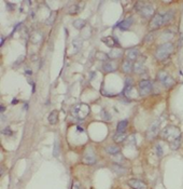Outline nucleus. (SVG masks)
<instances>
[{
    "label": "nucleus",
    "instance_id": "obj_1",
    "mask_svg": "<svg viewBox=\"0 0 183 189\" xmlns=\"http://www.w3.org/2000/svg\"><path fill=\"white\" fill-rule=\"evenodd\" d=\"M173 52V44L170 42H166L164 44L159 46V49L155 52V57L159 60V61H163L167 57L170 56V54Z\"/></svg>",
    "mask_w": 183,
    "mask_h": 189
},
{
    "label": "nucleus",
    "instance_id": "obj_2",
    "mask_svg": "<svg viewBox=\"0 0 183 189\" xmlns=\"http://www.w3.org/2000/svg\"><path fill=\"white\" fill-rule=\"evenodd\" d=\"M89 111H91V109H89V106H88V105L80 103L73 107V109H72V116L75 117L77 119L82 120V119H84V118L87 117L88 114H89Z\"/></svg>",
    "mask_w": 183,
    "mask_h": 189
},
{
    "label": "nucleus",
    "instance_id": "obj_3",
    "mask_svg": "<svg viewBox=\"0 0 183 189\" xmlns=\"http://www.w3.org/2000/svg\"><path fill=\"white\" fill-rule=\"evenodd\" d=\"M162 136L164 139H167L168 142H173L175 139H177L178 137L181 136V132L180 130L176 126H173V125H169L167 128H165L163 130V133H162Z\"/></svg>",
    "mask_w": 183,
    "mask_h": 189
},
{
    "label": "nucleus",
    "instance_id": "obj_4",
    "mask_svg": "<svg viewBox=\"0 0 183 189\" xmlns=\"http://www.w3.org/2000/svg\"><path fill=\"white\" fill-rule=\"evenodd\" d=\"M157 78H159V82H161L165 88H171V86L175 84L173 79L165 72H159V75H157Z\"/></svg>",
    "mask_w": 183,
    "mask_h": 189
},
{
    "label": "nucleus",
    "instance_id": "obj_5",
    "mask_svg": "<svg viewBox=\"0 0 183 189\" xmlns=\"http://www.w3.org/2000/svg\"><path fill=\"white\" fill-rule=\"evenodd\" d=\"M159 120H155L151 124V126L149 128L147 131V138L148 139H153L155 136L159 133Z\"/></svg>",
    "mask_w": 183,
    "mask_h": 189
},
{
    "label": "nucleus",
    "instance_id": "obj_6",
    "mask_svg": "<svg viewBox=\"0 0 183 189\" xmlns=\"http://www.w3.org/2000/svg\"><path fill=\"white\" fill-rule=\"evenodd\" d=\"M139 91L141 95H148L152 91V83L149 80H142L139 82Z\"/></svg>",
    "mask_w": 183,
    "mask_h": 189
},
{
    "label": "nucleus",
    "instance_id": "obj_7",
    "mask_svg": "<svg viewBox=\"0 0 183 189\" xmlns=\"http://www.w3.org/2000/svg\"><path fill=\"white\" fill-rule=\"evenodd\" d=\"M163 14L162 13H157L153 16V18L151 20V23H150V29L154 30V29L159 28L161 26H163Z\"/></svg>",
    "mask_w": 183,
    "mask_h": 189
},
{
    "label": "nucleus",
    "instance_id": "obj_8",
    "mask_svg": "<svg viewBox=\"0 0 183 189\" xmlns=\"http://www.w3.org/2000/svg\"><path fill=\"white\" fill-rule=\"evenodd\" d=\"M83 162L85 164H94L96 162V157L92 149H88L85 152L84 157H83Z\"/></svg>",
    "mask_w": 183,
    "mask_h": 189
},
{
    "label": "nucleus",
    "instance_id": "obj_9",
    "mask_svg": "<svg viewBox=\"0 0 183 189\" xmlns=\"http://www.w3.org/2000/svg\"><path fill=\"white\" fill-rule=\"evenodd\" d=\"M140 13L143 18H151L154 14V8L152 7V6H150V4H145L143 8L141 9Z\"/></svg>",
    "mask_w": 183,
    "mask_h": 189
},
{
    "label": "nucleus",
    "instance_id": "obj_10",
    "mask_svg": "<svg viewBox=\"0 0 183 189\" xmlns=\"http://www.w3.org/2000/svg\"><path fill=\"white\" fill-rule=\"evenodd\" d=\"M128 185L134 189H148V186L139 179H130V181H128Z\"/></svg>",
    "mask_w": 183,
    "mask_h": 189
},
{
    "label": "nucleus",
    "instance_id": "obj_11",
    "mask_svg": "<svg viewBox=\"0 0 183 189\" xmlns=\"http://www.w3.org/2000/svg\"><path fill=\"white\" fill-rule=\"evenodd\" d=\"M102 68H103V70L106 72H112L116 70L117 65H116V63H114V62H112V61H107L103 63Z\"/></svg>",
    "mask_w": 183,
    "mask_h": 189
},
{
    "label": "nucleus",
    "instance_id": "obj_12",
    "mask_svg": "<svg viewBox=\"0 0 183 189\" xmlns=\"http://www.w3.org/2000/svg\"><path fill=\"white\" fill-rule=\"evenodd\" d=\"M139 55V51L137 48H133V49H128L126 51V57L128 61H135Z\"/></svg>",
    "mask_w": 183,
    "mask_h": 189
},
{
    "label": "nucleus",
    "instance_id": "obj_13",
    "mask_svg": "<svg viewBox=\"0 0 183 189\" xmlns=\"http://www.w3.org/2000/svg\"><path fill=\"white\" fill-rule=\"evenodd\" d=\"M102 42L105 43L106 46H110V48H113V46H119V43H117V40L115 38H113L111 36L105 37L102 38Z\"/></svg>",
    "mask_w": 183,
    "mask_h": 189
},
{
    "label": "nucleus",
    "instance_id": "obj_14",
    "mask_svg": "<svg viewBox=\"0 0 183 189\" xmlns=\"http://www.w3.org/2000/svg\"><path fill=\"white\" fill-rule=\"evenodd\" d=\"M131 24H133V20H131V18H126V20L122 21L121 23H119V25L117 26H119V28H120L121 30H127V29L131 26Z\"/></svg>",
    "mask_w": 183,
    "mask_h": 189
},
{
    "label": "nucleus",
    "instance_id": "obj_15",
    "mask_svg": "<svg viewBox=\"0 0 183 189\" xmlns=\"http://www.w3.org/2000/svg\"><path fill=\"white\" fill-rule=\"evenodd\" d=\"M133 69H134V65H133L131 61H128V60L124 61L123 65H122V70H123L124 72H126V74H129V72H131Z\"/></svg>",
    "mask_w": 183,
    "mask_h": 189
},
{
    "label": "nucleus",
    "instance_id": "obj_16",
    "mask_svg": "<svg viewBox=\"0 0 183 189\" xmlns=\"http://www.w3.org/2000/svg\"><path fill=\"white\" fill-rule=\"evenodd\" d=\"M30 41L32 43H40L42 41V34L41 32H32L30 36Z\"/></svg>",
    "mask_w": 183,
    "mask_h": 189
},
{
    "label": "nucleus",
    "instance_id": "obj_17",
    "mask_svg": "<svg viewBox=\"0 0 183 189\" xmlns=\"http://www.w3.org/2000/svg\"><path fill=\"white\" fill-rule=\"evenodd\" d=\"M173 18V11H168V12H166L163 14V24L166 25V24H168L169 22L171 21Z\"/></svg>",
    "mask_w": 183,
    "mask_h": 189
},
{
    "label": "nucleus",
    "instance_id": "obj_18",
    "mask_svg": "<svg viewBox=\"0 0 183 189\" xmlns=\"http://www.w3.org/2000/svg\"><path fill=\"white\" fill-rule=\"evenodd\" d=\"M126 134L125 133H120L117 132L116 134H114L113 135V141L115 142V143H122V142H124L125 139H126Z\"/></svg>",
    "mask_w": 183,
    "mask_h": 189
},
{
    "label": "nucleus",
    "instance_id": "obj_19",
    "mask_svg": "<svg viewBox=\"0 0 183 189\" xmlns=\"http://www.w3.org/2000/svg\"><path fill=\"white\" fill-rule=\"evenodd\" d=\"M122 55H123V51L119 50V49H114V50L110 51V53L108 54V56L111 57V58H114V60L120 58Z\"/></svg>",
    "mask_w": 183,
    "mask_h": 189
},
{
    "label": "nucleus",
    "instance_id": "obj_20",
    "mask_svg": "<svg viewBox=\"0 0 183 189\" xmlns=\"http://www.w3.org/2000/svg\"><path fill=\"white\" fill-rule=\"evenodd\" d=\"M58 121V112L57 111H52L49 116V122L51 124H56Z\"/></svg>",
    "mask_w": 183,
    "mask_h": 189
},
{
    "label": "nucleus",
    "instance_id": "obj_21",
    "mask_svg": "<svg viewBox=\"0 0 183 189\" xmlns=\"http://www.w3.org/2000/svg\"><path fill=\"white\" fill-rule=\"evenodd\" d=\"M86 25V23H85L84 20H82V18H78L75 21L73 22V26L74 28L77 29H83Z\"/></svg>",
    "mask_w": 183,
    "mask_h": 189
},
{
    "label": "nucleus",
    "instance_id": "obj_22",
    "mask_svg": "<svg viewBox=\"0 0 183 189\" xmlns=\"http://www.w3.org/2000/svg\"><path fill=\"white\" fill-rule=\"evenodd\" d=\"M127 125H128V121L127 120H123V121H120L117 123V132L120 133H124V131L126 130Z\"/></svg>",
    "mask_w": 183,
    "mask_h": 189
},
{
    "label": "nucleus",
    "instance_id": "obj_23",
    "mask_svg": "<svg viewBox=\"0 0 183 189\" xmlns=\"http://www.w3.org/2000/svg\"><path fill=\"white\" fill-rule=\"evenodd\" d=\"M80 11H81L80 4H73V6H71V7L69 8L68 13H69V14H78Z\"/></svg>",
    "mask_w": 183,
    "mask_h": 189
},
{
    "label": "nucleus",
    "instance_id": "obj_24",
    "mask_svg": "<svg viewBox=\"0 0 183 189\" xmlns=\"http://www.w3.org/2000/svg\"><path fill=\"white\" fill-rule=\"evenodd\" d=\"M107 152L110 153V155H117V153L120 152V147L119 146H115V145H113V146H109L107 148Z\"/></svg>",
    "mask_w": 183,
    "mask_h": 189
},
{
    "label": "nucleus",
    "instance_id": "obj_25",
    "mask_svg": "<svg viewBox=\"0 0 183 189\" xmlns=\"http://www.w3.org/2000/svg\"><path fill=\"white\" fill-rule=\"evenodd\" d=\"M180 144H181V136L178 137L177 139H175V141H173V142L170 143V148H171L173 150H177L180 147Z\"/></svg>",
    "mask_w": 183,
    "mask_h": 189
},
{
    "label": "nucleus",
    "instance_id": "obj_26",
    "mask_svg": "<svg viewBox=\"0 0 183 189\" xmlns=\"http://www.w3.org/2000/svg\"><path fill=\"white\" fill-rule=\"evenodd\" d=\"M112 169L116 172V173H117V174H125L126 171H127V169L123 168V167H120V165H117V164L113 165Z\"/></svg>",
    "mask_w": 183,
    "mask_h": 189
},
{
    "label": "nucleus",
    "instance_id": "obj_27",
    "mask_svg": "<svg viewBox=\"0 0 183 189\" xmlns=\"http://www.w3.org/2000/svg\"><path fill=\"white\" fill-rule=\"evenodd\" d=\"M108 57L109 56H108L106 53H103V52H97V53H96V58H97V60H100V61H103V62L109 61Z\"/></svg>",
    "mask_w": 183,
    "mask_h": 189
},
{
    "label": "nucleus",
    "instance_id": "obj_28",
    "mask_svg": "<svg viewBox=\"0 0 183 189\" xmlns=\"http://www.w3.org/2000/svg\"><path fill=\"white\" fill-rule=\"evenodd\" d=\"M134 70H135V72H137V74L142 72H143V64L140 63V62H137V63L134 65Z\"/></svg>",
    "mask_w": 183,
    "mask_h": 189
},
{
    "label": "nucleus",
    "instance_id": "obj_29",
    "mask_svg": "<svg viewBox=\"0 0 183 189\" xmlns=\"http://www.w3.org/2000/svg\"><path fill=\"white\" fill-rule=\"evenodd\" d=\"M155 152H156V156L159 158H162L163 155H164V150H163L162 146L159 145V144H157L156 146H155Z\"/></svg>",
    "mask_w": 183,
    "mask_h": 189
},
{
    "label": "nucleus",
    "instance_id": "obj_30",
    "mask_svg": "<svg viewBox=\"0 0 183 189\" xmlns=\"http://www.w3.org/2000/svg\"><path fill=\"white\" fill-rule=\"evenodd\" d=\"M53 155L55 156V157H58V155H59V144H58V141H55V144H54Z\"/></svg>",
    "mask_w": 183,
    "mask_h": 189
},
{
    "label": "nucleus",
    "instance_id": "obj_31",
    "mask_svg": "<svg viewBox=\"0 0 183 189\" xmlns=\"http://www.w3.org/2000/svg\"><path fill=\"white\" fill-rule=\"evenodd\" d=\"M101 117H102L103 120H107V121H110V120H111V116H110V114L107 110H105V109L101 111Z\"/></svg>",
    "mask_w": 183,
    "mask_h": 189
},
{
    "label": "nucleus",
    "instance_id": "obj_32",
    "mask_svg": "<svg viewBox=\"0 0 183 189\" xmlns=\"http://www.w3.org/2000/svg\"><path fill=\"white\" fill-rule=\"evenodd\" d=\"M2 134H3V135L11 136L13 134V132H12V130H11L10 128H4L3 130H2Z\"/></svg>",
    "mask_w": 183,
    "mask_h": 189
},
{
    "label": "nucleus",
    "instance_id": "obj_33",
    "mask_svg": "<svg viewBox=\"0 0 183 189\" xmlns=\"http://www.w3.org/2000/svg\"><path fill=\"white\" fill-rule=\"evenodd\" d=\"M81 42H82L81 40L79 41V38H77V39L73 40V46H75V50H79V49L81 48V44H82Z\"/></svg>",
    "mask_w": 183,
    "mask_h": 189
},
{
    "label": "nucleus",
    "instance_id": "obj_34",
    "mask_svg": "<svg viewBox=\"0 0 183 189\" xmlns=\"http://www.w3.org/2000/svg\"><path fill=\"white\" fill-rule=\"evenodd\" d=\"M53 20H55V13H52V14H51V18H50V20L46 21V23H47V24H52V23H53Z\"/></svg>",
    "mask_w": 183,
    "mask_h": 189
},
{
    "label": "nucleus",
    "instance_id": "obj_35",
    "mask_svg": "<svg viewBox=\"0 0 183 189\" xmlns=\"http://www.w3.org/2000/svg\"><path fill=\"white\" fill-rule=\"evenodd\" d=\"M145 40L147 41V42H148V41H149V42H151L152 40H153V35H152V34H150V36H147V37H145Z\"/></svg>",
    "mask_w": 183,
    "mask_h": 189
},
{
    "label": "nucleus",
    "instance_id": "obj_36",
    "mask_svg": "<svg viewBox=\"0 0 183 189\" xmlns=\"http://www.w3.org/2000/svg\"><path fill=\"white\" fill-rule=\"evenodd\" d=\"M23 60H24V56H21V57H18V58H17V61L15 62V65H17V64H21L22 62H23Z\"/></svg>",
    "mask_w": 183,
    "mask_h": 189
},
{
    "label": "nucleus",
    "instance_id": "obj_37",
    "mask_svg": "<svg viewBox=\"0 0 183 189\" xmlns=\"http://www.w3.org/2000/svg\"><path fill=\"white\" fill-rule=\"evenodd\" d=\"M72 189H81V188H80V185H79L78 183H74V184H73V187H72Z\"/></svg>",
    "mask_w": 183,
    "mask_h": 189
},
{
    "label": "nucleus",
    "instance_id": "obj_38",
    "mask_svg": "<svg viewBox=\"0 0 183 189\" xmlns=\"http://www.w3.org/2000/svg\"><path fill=\"white\" fill-rule=\"evenodd\" d=\"M0 110H1V114H2V112H4V110H6V107H4V106H1V107H0Z\"/></svg>",
    "mask_w": 183,
    "mask_h": 189
},
{
    "label": "nucleus",
    "instance_id": "obj_39",
    "mask_svg": "<svg viewBox=\"0 0 183 189\" xmlns=\"http://www.w3.org/2000/svg\"><path fill=\"white\" fill-rule=\"evenodd\" d=\"M78 131H79V132H83V129L82 128H80V126H78Z\"/></svg>",
    "mask_w": 183,
    "mask_h": 189
}]
</instances>
